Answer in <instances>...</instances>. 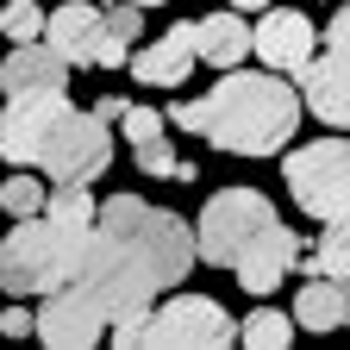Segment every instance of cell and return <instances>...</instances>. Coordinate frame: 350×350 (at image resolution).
Here are the masks:
<instances>
[{"label":"cell","instance_id":"6da1fadb","mask_svg":"<svg viewBox=\"0 0 350 350\" xmlns=\"http://www.w3.org/2000/svg\"><path fill=\"white\" fill-rule=\"evenodd\" d=\"M300 100L306 94H294L282 69H226V81L206 94V138L232 157H275L300 125Z\"/></svg>","mask_w":350,"mask_h":350},{"label":"cell","instance_id":"7a4b0ae2","mask_svg":"<svg viewBox=\"0 0 350 350\" xmlns=\"http://www.w3.org/2000/svg\"><path fill=\"white\" fill-rule=\"evenodd\" d=\"M88 238H94V226H75V219H57V213L19 219L7 232V244H0V282H7V294L69 288L81 256H88Z\"/></svg>","mask_w":350,"mask_h":350},{"label":"cell","instance_id":"3957f363","mask_svg":"<svg viewBox=\"0 0 350 350\" xmlns=\"http://www.w3.org/2000/svg\"><path fill=\"white\" fill-rule=\"evenodd\" d=\"M100 226L119 232L131 250H138L150 269L163 275V288L188 282V269L200 262V226H188V219H175L169 206H150L138 194H113L100 206Z\"/></svg>","mask_w":350,"mask_h":350},{"label":"cell","instance_id":"277c9868","mask_svg":"<svg viewBox=\"0 0 350 350\" xmlns=\"http://www.w3.org/2000/svg\"><path fill=\"white\" fill-rule=\"evenodd\" d=\"M75 288L94 294L107 319H125V313H144V306L157 300L163 275H157V269H150V262L131 250L119 232L94 226V238H88V256H81V269H75Z\"/></svg>","mask_w":350,"mask_h":350},{"label":"cell","instance_id":"5b68a950","mask_svg":"<svg viewBox=\"0 0 350 350\" xmlns=\"http://www.w3.org/2000/svg\"><path fill=\"white\" fill-rule=\"evenodd\" d=\"M282 175H288V194L300 213H313V219L350 213V144L344 138H313V144L288 150Z\"/></svg>","mask_w":350,"mask_h":350},{"label":"cell","instance_id":"8992f818","mask_svg":"<svg viewBox=\"0 0 350 350\" xmlns=\"http://www.w3.org/2000/svg\"><path fill=\"white\" fill-rule=\"evenodd\" d=\"M107 125H113V119H100V113H75V107H63L57 125L44 131V144H38V169L51 175V182H100L107 163H113Z\"/></svg>","mask_w":350,"mask_h":350},{"label":"cell","instance_id":"52a82bcc","mask_svg":"<svg viewBox=\"0 0 350 350\" xmlns=\"http://www.w3.org/2000/svg\"><path fill=\"white\" fill-rule=\"evenodd\" d=\"M275 226V206L256 188H219L200 213V262L213 269H238V256L250 250V238H262Z\"/></svg>","mask_w":350,"mask_h":350},{"label":"cell","instance_id":"ba28073f","mask_svg":"<svg viewBox=\"0 0 350 350\" xmlns=\"http://www.w3.org/2000/svg\"><path fill=\"white\" fill-rule=\"evenodd\" d=\"M238 338H244L238 319L206 294H175L157 313V344H169V350H226Z\"/></svg>","mask_w":350,"mask_h":350},{"label":"cell","instance_id":"9c48e42d","mask_svg":"<svg viewBox=\"0 0 350 350\" xmlns=\"http://www.w3.org/2000/svg\"><path fill=\"white\" fill-rule=\"evenodd\" d=\"M113 319L100 313V300L88 294V288H51V294H38V338L44 344H57V350H88Z\"/></svg>","mask_w":350,"mask_h":350},{"label":"cell","instance_id":"30bf717a","mask_svg":"<svg viewBox=\"0 0 350 350\" xmlns=\"http://www.w3.org/2000/svg\"><path fill=\"white\" fill-rule=\"evenodd\" d=\"M63 88H31V94H7V119H0V150H7V163H25L38 169V144L44 131L57 125L63 113Z\"/></svg>","mask_w":350,"mask_h":350},{"label":"cell","instance_id":"8fae6325","mask_svg":"<svg viewBox=\"0 0 350 350\" xmlns=\"http://www.w3.org/2000/svg\"><path fill=\"white\" fill-rule=\"evenodd\" d=\"M256 57L282 69V75H306L319 57V31L306 25V13H288V7H269L256 19Z\"/></svg>","mask_w":350,"mask_h":350},{"label":"cell","instance_id":"7c38bea8","mask_svg":"<svg viewBox=\"0 0 350 350\" xmlns=\"http://www.w3.org/2000/svg\"><path fill=\"white\" fill-rule=\"evenodd\" d=\"M194 63H200V19H182V25H169L157 44L131 51V75H138L144 88H182Z\"/></svg>","mask_w":350,"mask_h":350},{"label":"cell","instance_id":"4fadbf2b","mask_svg":"<svg viewBox=\"0 0 350 350\" xmlns=\"http://www.w3.org/2000/svg\"><path fill=\"white\" fill-rule=\"evenodd\" d=\"M294 262H306V256H300V238L275 219V226L262 232V238H250V250L238 256V288L262 300V294H275V282L294 269Z\"/></svg>","mask_w":350,"mask_h":350},{"label":"cell","instance_id":"5bb4252c","mask_svg":"<svg viewBox=\"0 0 350 350\" xmlns=\"http://www.w3.org/2000/svg\"><path fill=\"white\" fill-rule=\"evenodd\" d=\"M300 94L325 125H350V51L313 57V69L300 75Z\"/></svg>","mask_w":350,"mask_h":350},{"label":"cell","instance_id":"9a60e30c","mask_svg":"<svg viewBox=\"0 0 350 350\" xmlns=\"http://www.w3.org/2000/svg\"><path fill=\"white\" fill-rule=\"evenodd\" d=\"M100 25H107V13H100V7H88V0H69V7H57V13H51L44 38H51L69 63H94V51H100Z\"/></svg>","mask_w":350,"mask_h":350},{"label":"cell","instance_id":"2e32d148","mask_svg":"<svg viewBox=\"0 0 350 350\" xmlns=\"http://www.w3.org/2000/svg\"><path fill=\"white\" fill-rule=\"evenodd\" d=\"M69 81V57L57 51L51 38H31V44H13L7 57V94H31V88H63Z\"/></svg>","mask_w":350,"mask_h":350},{"label":"cell","instance_id":"e0dca14e","mask_svg":"<svg viewBox=\"0 0 350 350\" xmlns=\"http://www.w3.org/2000/svg\"><path fill=\"white\" fill-rule=\"evenodd\" d=\"M294 319L306 332H338V325H350V282H338V275H306L300 294H294Z\"/></svg>","mask_w":350,"mask_h":350},{"label":"cell","instance_id":"ac0fdd59","mask_svg":"<svg viewBox=\"0 0 350 350\" xmlns=\"http://www.w3.org/2000/svg\"><path fill=\"white\" fill-rule=\"evenodd\" d=\"M250 51H256V31L244 25L238 7H232V13H206V19H200V57H206L213 69H238Z\"/></svg>","mask_w":350,"mask_h":350},{"label":"cell","instance_id":"d6986e66","mask_svg":"<svg viewBox=\"0 0 350 350\" xmlns=\"http://www.w3.org/2000/svg\"><path fill=\"white\" fill-rule=\"evenodd\" d=\"M306 275H338V282H350V213H344V219H325L319 250H313V262H306Z\"/></svg>","mask_w":350,"mask_h":350},{"label":"cell","instance_id":"ffe728a7","mask_svg":"<svg viewBox=\"0 0 350 350\" xmlns=\"http://www.w3.org/2000/svg\"><path fill=\"white\" fill-rule=\"evenodd\" d=\"M294 313H275V306H250V319H238V332H244V344L250 350H288L294 344Z\"/></svg>","mask_w":350,"mask_h":350},{"label":"cell","instance_id":"44dd1931","mask_svg":"<svg viewBox=\"0 0 350 350\" xmlns=\"http://www.w3.org/2000/svg\"><path fill=\"white\" fill-rule=\"evenodd\" d=\"M0 200H7V213L13 219H31V213H44V206H51V194H44V182H38V175H7V188H0Z\"/></svg>","mask_w":350,"mask_h":350},{"label":"cell","instance_id":"7402d4cb","mask_svg":"<svg viewBox=\"0 0 350 350\" xmlns=\"http://www.w3.org/2000/svg\"><path fill=\"white\" fill-rule=\"evenodd\" d=\"M44 25H51V13H38V0H7V38L13 44L44 38Z\"/></svg>","mask_w":350,"mask_h":350},{"label":"cell","instance_id":"603a6c76","mask_svg":"<svg viewBox=\"0 0 350 350\" xmlns=\"http://www.w3.org/2000/svg\"><path fill=\"white\" fill-rule=\"evenodd\" d=\"M113 344H119V350H138V344H157V313L144 306V313H125V319H113Z\"/></svg>","mask_w":350,"mask_h":350},{"label":"cell","instance_id":"cb8c5ba5","mask_svg":"<svg viewBox=\"0 0 350 350\" xmlns=\"http://www.w3.org/2000/svg\"><path fill=\"white\" fill-rule=\"evenodd\" d=\"M131 157H138L144 175H182V157H175L169 138H150V144H131Z\"/></svg>","mask_w":350,"mask_h":350},{"label":"cell","instance_id":"d4e9b609","mask_svg":"<svg viewBox=\"0 0 350 350\" xmlns=\"http://www.w3.org/2000/svg\"><path fill=\"white\" fill-rule=\"evenodd\" d=\"M119 125H125V144H150V138H163V113H157V107H131Z\"/></svg>","mask_w":350,"mask_h":350},{"label":"cell","instance_id":"484cf974","mask_svg":"<svg viewBox=\"0 0 350 350\" xmlns=\"http://www.w3.org/2000/svg\"><path fill=\"white\" fill-rule=\"evenodd\" d=\"M107 25H113L119 38L138 44V31H144V7H138V0H119V7H107Z\"/></svg>","mask_w":350,"mask_h":350},{"label":"cell","instance_id":"4316f807","mask_svg":"<svg viewBox=\"0 0 350 350\" xmlns=\"http://www.w3.org/2000/svg\"><path fill=\"white\" fill-rule=\"evenodd\" d=\"M94 63H100V69H119V63H131V38H119L113 25H100V51H94Z\"/></svg>","mask_w":350,"mask_h":350},{"label":"cell","instance_id":"83f0119b","mask_svg":"<svg viewBox=\"0 0 350 350\" xmlns=\"http://www.w3.org/2000/svg\"><path fill=\"white\" fill-rule=\"evenodd\" d=\"M0 332H7V338H38V313H25V306H7V313H0Z\"/></svg>","mask_w":350,"mask_h":350},{"label":"cell","instance_id":"f1b7e54d","mask_svg":"<svg viewBox=\"0 0 350 350\" xmlns=\"http://www.w3.org/2000/svg\"><path fill=\"white\" fill-rule=\"evenodd\" d=\"M325 51H350V7L332 13V25H325Z\"/></svg>","mask_w":350,"mask_h":350},{"label":"cell","instance_id":"f546056e","mask_svg":"<svg viewBox=\"0 0 350 350\" xmlns=\"http://www.w3.org/2000/svg\"><path fill=\"white\" fill-rule=\"evenodd\" d=\"M169 119L182 125V131H206V100H182V107L169 113Z\"/></svg>","mask_w":350,"mask_h":350},{"label":"cell","instance_id":"4dcf8cb0","mask_svg":"<svg viewBox=\"0 0 350 350\" xmlns=\"http://www.w3.org/2000/svg\"><path fill=\"white\" fill-rule=\"evenodd\" d=\"M94 113H100V119H125V113H131V100H119V94H100V107H94Z\"/></svg>","mask_w":350,"mask_h":350},{"label":"cell","instance_id":"1f68e13d","mask_svg":"<svg viewBox=\"0 0 350 350\" xmlns=\"http://www.w3.org/2000/svg\"><path fill=\"white\" fill-rule=\"evenodd\" d=\"M238 13H269V0H232Z\"/></svg>","mask_w":350,"mask_h":350},{"label":"cell","instance_id":"d6a6232c","mask_svg":"<svg viewBox=\"0 0 350 350\" xmlns=\"http://www.w3.org/2000/svg\"><path fill=\"white\" fill-rule=\"evenodd\" d=\"M138 7H163V0H138Z\"/></svg>","mask_w":350,"mask_h":350}]
</instances>
